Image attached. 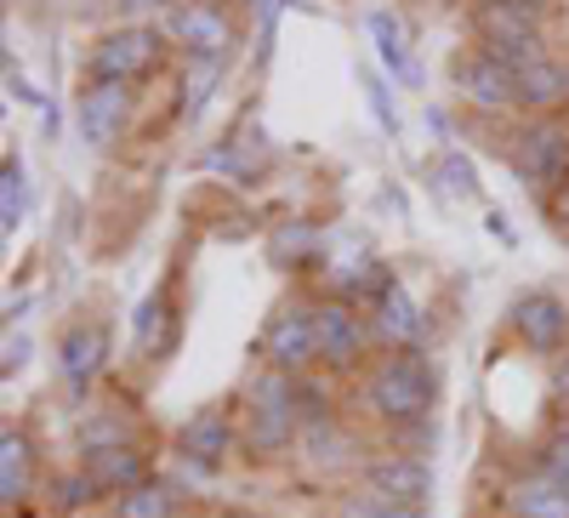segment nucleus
Returning a JSON list of instances; mask_svg holds the SVG:
<instances>
[{
    "label": "nucleus",
    "mask_w": 569,
    "mask_h": 518,
    "mask_svg": "<svg viewBox=\"0 0 569 518\" xmlns=\"http://www.w3.org/2000/svg\"><path fill=\"white\" fill-rule=\"evenodd\" d=\"M439 177L450 182V195H461V200H479V166H472L467 155H456V149H450V155L439 160Z\"/></svg>",
    "instance_id": "29"
},
{
    "label": "nucleus",
    "mask_w": 569,
    "mask_h": 518,
    "mask_svg": "<svg viewBox=\"0 0 569 518\" xmlns=\"http://www.w3.org/2000/svg\"><path fill=\"white\" fill-rule=\"evenodd\" d=\"M552 388H558V394H563V399H569V353H563V359H558V365H552Z\"/></svg>",
    "instance_id": "36"
},
{
    "label": "nucleus",
    "mask_w": 569,
    "mask_h": 518,
    "mask_svg": "<svg viewBox=\"0 0 569 518\" xmlns=\"http://www.w3.org/2000/svg\"><path fill=\"white\" fill-rule=\"evenodd\" d=\"M23 206H29V177H23L18 155H7V166H0V228L7 233L23 228Z\"/></svg>",
    "instance_id": "23"
},
{
    "label": "nucleus",
    "mask_w": 569,
    "mask_h": 518,
    "mask_svg": "<svg viewBox=\"0 0 569 518\" xmlns=\"http://www.w3.org/2000/svg\"><path fill=\"white\" fill-rule=\"evenodd\" d=\"M547 0H479L472 7V29L479 40H541L547 29Z\"/></svg>",
    "instance_id": "12"
},
{
    "label": "nucleus",
    "mask_w": 569,
    "mask_h": 518,
    "mask_svg": "<svg viewBox=\"0 0 569 518\" xmlns=\"http://www.w3.org/2000/svg\"><path fill=\"white\" fill-rule=\"evenodd\" d=\"M536 474H547V479H558V485L569 490V428H558V434L541 439V450H536Z\"/></svg>",
    "instance_id": "28"
},
{
    "label": "nucleus",
    "mask_w": 569,
    "mask_h": 518,
    "mask_svg": "<svg viewBox=\"0 0 569 518\" xmlns=\"http://www.w3.org/2000/svg\"><path fill=\"white\" fill-rule=\"evenodd\" d=\"M365 34H370V46H376V58H382L388 80H405V86L421 80V69H416V58H410V46H405V29H399V18H393L388 7H376V12L365 18Z\"/></svg>",
    "instance_id": "18"
},
{
    "label": "nucleus",
    "mask_w": 569,
    "mask_h": 518,
    "mask_svg": "<svg viewBox=\"0 0 569 518\" xmlns=\"http://www.w3.org/2000/svg\"><path fill=\"white\" fill-rule=\"evenodd\" d=\"M177 456L194 467H222L233 456V421L228 410H194L177 428Z\"/></svg>",
    "instance_id": "14"
},
{
    "label": "nucleus",
    "mask_w": 569,
    "mask_h": 518,
    "mask_svg": "<svg viewBox=\"0 0 569 518\" xmlns=\"http://www.w3.org/2000/svg\"><path fill=\"white\" fill-rule=\"evenodd\" d=\"M217 74H222V58H194V69H188V103H182V120H188V126H194V120L206 114Z\"/></svg>",
    "instance_id": "26"
},
{
    "label": "nucleus",
    "mask_w": 569,
    "mask_h": 518,
    "mask_svg": "<svg viewBox=\"0 0 569 518\" xmlns=\"http://www.w3.org/2000/svg\"><path fill=\"white\" fill-rule=\"evenodd\" d=\"M262 359H268V370L302 382V376L319 365V308H308V302L279 308L268 319V331H262Z\"/></svg>",
    "instance_id": "4"
},
{
    "label": "nucleus",
    "mask_w": 569,
    "mask_h": 518,
    "mask_svg": "<svg viewBox=\"0 0 569 518\" xmlns=\"http://www.w3.org/2000/svg\"><path fill=\"white\" fill-rule=\"evenodd\" d=\"M126 12H154V7H166V0H120Z\"/></svg>",
    "instance_id": "37"
},
{
    "label": "nucleus",
    "mask_w": 569,
    "mask_h": 518,
    "mask_svg": "<svg viewBox=\"0 0 569 518\" xmlns=\"http://www.w3.org/2000/svg\"><path fill=\"white\" fill-rule=\"evenodd\" d=\"M166 58V40L160 29H114L98 40V52H91V80H114V86H131V80H149L154 63Z\"/></svg>",
    "instance_id": "5"
},
{
    "label": "nucleus",
    "mask_w": 569,
    "mask_h": 518,
    "mask_svg": "<svg viewBox=\"0 0 569 518\" xmlns=\"http://www.w3.org/2000/svg\"><path fill=\"white\" fill-rule=\"evenodd\" d=\"M569 103V63H558V58H541L536 69H525L518 74V109H525L530 120H541V114H558Z\"/></svg>",
    "instance_id": "16"
},
{
    "label": "nucleus",
    "mask_w": 569,
    "mask_h": 518,
    "mask_svg": "<svg viewBox=\"0 0 569 518\" xmlns=\"http://www.w3.org/2000/svg\"><path fill=\"white\" fill-rule=\"evenodd\" d=\"M512 331L530 353H563L569 348V302L552 291H525L512 302Z\"/></svg>",
    "instance_id": "9"
},
{
    "label": "nucleus",
    "mask_w": 569,
    "mask_h": 518,
    "mask_svg": "<svg viewBox=\"0 0 569 518\" xmlns=\"http://www.w3.org/2000/svg\"><path fill=\"white\" fill-rule=\"evenodd\" d=\"M485 228L496 233V240H501V246H518V233L507 228V217H501V211H485Z\"/></svg>",
    "instance_id": "35"
},
{
    "label": "nucleus",
    "mask_w": 569,
    "mask_h": 518,
    "mask_svg": "<svg viewBox=\"0 0 569 518\" xmlns=\"http://www.w3.org/2000/svg\"><path fill=\"white\" fill-rule=\"evenodd\" d=\"M365 98H370V114L388 126V137H399V109H393V98H388V80L370 74V69H365Z\"/></svg>",
    "instance_id": "31"
},
{
    "label": "nucleus",
    "mask_w": 569,
    "mask_h": 518,
    "mask_svg": "<svg viewBox=\"0 0 569 518\" xmlns=\"http://www.w3.org/2000/svg\"><path fill=\"white\" fill-rule=\"evenodd\" d=\"M547 222H552V233H558V240H569V182H563L558 195L547 200Z\"/></svg>",
    "instance_id": "33"
},
{
    "label": "nucleus",
    "mask_w": 569,
    "mask_h": 518,
    "mask_svg": "<svg viewBox=\"0 0 569 518\" xmlns=\"http://www.w3.org/2000/svg\"><path fill=\"white\" fill-rule=\"evenodd\" d=\"M359 405L388 421V428H416V421H433L439 405V370L421 348L410 353H388L382 365H370V376L359 382Z\"/></svg>",
    "instance_id": "1"
},
{
    "label": "nucleus",
    "mask_w": 569,
    "mask_h": 518,
    "mask_svg": "<svg viewBox=\"0 0 569 518\" xmlns=\"http://www.w3.org/2000/svg\"><path fill=\"white\" fill-rule=\"evenodd\" d=\"M86 474H91V485H98L103 496H109V490H114V496H126V490H137L142 479H149V456H142L137 445L91 450V456H86Z\"/></svg>",
    "instance_id": "17"
},
{
    "label": "nucleus",
    "mask_w": 569,
    "mask_h": 518,
    "mask_svg": "<svg viewBox=\"0 0 569 518\" xmlns=\"http://www.w3.org/2000/svg\"><path fill=\"white\" fill-rule=\"evenodd\" d=\"M507 512L512 518H569V490L547 474H530L507 490Z\"/></svg>",
    "instance_id": "20"
},
{
    "label": "nucleus",
    "mask_w": 569,
    "mask_h": 518,
    "mask_svg": "<svg viewBox=\"0 0 569 518\" xmlns=\"http://www.w3.org/2000/svg\"><path fill=\"white\" fill-rule=\"evenodd\" d=\"M233 518H240V512H233Z\"/></svg>",
    "instance_id": "38"
},
{
    "label": "nucleus",
    "mask_w": 569,
    "mask_h": 518,
    "mask_svg": "<svg viewBox=\"0 0 569 518\" xmlns=\"http://www.w3.org/2000/svg\"><path fill=\"white\" fill-rule=\"evenodd\" d=\"M370 348V325L353 313V302L330 297L319 302V365L325 370H353Z\"/></svg>",
    "instance_id": "10"
},
{
    "label": "nucleus",
    "mask_w": 569,
    "mask_h": 518,
    "mask_svg": "<svg viewBox=\"0 0 569 518\" xmlns=\"http://www.w3.org/2000/svg\"><path fill=\"white\" fill-rule=\"evenodd\" d=\"M29 365V337H18V325L7 331V376H18Z\"/></svg>",
    "instance_id": "34"
},
{
    "label": "nucleus",
    "mask_w": 569,
    "mask_h": 518,
    "mask_svg": "<svg viewBox=\"0 0 569 518\" xmlns=\"http://www.w3.org/2000/svg\"><path fill=\"white\" fill-rule=\"evenodd\" d=\"M46 496H52V512H80L91 496H103L98 485H91V474H86V467H80V474H58L52 479V490H46Z\"/></svg>",
    "instance_id": "27"
},
{
    "label": "nucleus",
    "mask_w": 569,
    "mask_h": 518,
    "mask_svg": "<svg viewBox=\"0 0 569 518\" xmlns=\"http://www.w3.org/2000/svg\"><path fill=\"white\" fill-rule=\"evenodd\" d=\"M512 171L525 177L541 200H552L569 182V120L563 114H541L512 131Z\"/></svg>",
    "instance_id": "3"
},
{
    "label": "nucleus",
    "mask_w": 569,
    "mask_h": 518,
    "mask_svg": "<svg viewBox=\"0 0 569 518\" xmlns=\"http://www.w3.org/2000/svg\"><path fill=\"white\" fill-rule=\"evenodd\" d=\"M74 126H80V137H86L91 149H109L114 137L126 131V86L91 80L80 91V103H74Z\"/></svg>",
    "instance_id": "13"
},
{
    "label": "nucleus",
    "mask_w": 569,
    "mask_h": 518,
    "mask_svg": "<svg viewBox=\"0 0 569 518\" xmlns=\"http://www.w3.org/2000/svg\"><path fill=\"white\" fill-rule=\"evenodd\" d=\"M166 40L182 46L188 58H222L233 46V18L222 0H177L166 12Z\"/></svg>",
    "instance_id": "6"
},
{
    "label": "nucleus",
    "mask_w": 569,
    "mask_h": 518,
    "mask_svg": "<svg viewBox=\"0 0 569 518\" xmlns=\"http://www.w3.org/2000/svg\"><path fill=\"white\" fill-rule=\"evenodd\" d=\"M114 445H131V421L114 416V410H98V416H86L80 421V450H114Z\"/></svg>",
    "instance_id": "25"
},
{
    "label": "nucleus",
    "mask_w": 569,
    "mask_h": 518,
    "mask_svg": "<svg viewBox=\"0 0 569 518\" xmlns=\"http://www.w3.org/2000/svg\"><path fill=\"white\" fill-rule=\"evenodd\" d=\"M114 518H177V490L166 479H142L137 490L114 496Z\"/></svg>",
    "instance_id": "21"
},
{
    "label": "nucleus",
    "mask_w": 569,
    "mask_h": 518,
    "mask_svg": "<svg viewBox=\"0 0 569 518\" xmlns=\"http://www.w3.org/2000/svg\"><path fill=\"white\" fill-rule=\"evenodd\" d=\"M313 251H319V228H313V222H284V228H273V240H268V257H273L279 268L308 262Z\"/></svg>",
    "instance_id": "24"
},
{
    "label": "nucleus",
    "mask_w": 569,
    "mask_h": 518,
    "mask_svg": "<svg viewBox=\"0 0 569 518\" xmlns=\"http://www.w3.org/2000/svg\"><path fill=\"white\" fill-rule=\"evenodd\" d=\"M302 456H308L313 467H337V461L348 456L342 421H337V416H330V421H308V428H302Z\"/></svg>",
    "instance_id": "22"
},
{
    "label": "nucleus",
    "mask_w": 569,
    "mask_h": 518,
    "mask_svg": "<svg viewBox=\"0 0 569 518\" xmlns=\"http://www.w3.org/2000/svg\"><path fill=\"white\" fill-rule=\"evenodd\" d=\"M376 337H382L393 353H410V348L427 342V313L405 286H393L382 302H376Z\"/></svg>",
    "instance_id": "15"
},
{
    "label": "nucleus",
    "mask_w": 569,
    "mask_h": 518,
    "mask_svg": "<svg viewBox=\"0 0 569 518\" xmlns=\"http://www.w3.org/2000/svg\"><path fill=\"white\" fill-rule=\"evenodd\" d=\"M450 80L456 91L472 103V109H485V114H501V109H518V74L501 69L485 46H467V52L450 63Z\"/></svg>",
    "instance_id": "7"
},
{
    "label": "nucleus",
    "mask_w": 569,
    "mask_h": 518,
    "mask_svg": "<svg viewBox=\"0 0 569 518\" xmlns=\"http://www.w3.org/2000/svg\"><path fill=\"white\" fill-rule=\"evenodd\" d=\"M29 490H34V445L18 428H7L0 434V501L23 507Z\"/></svg>",
    "instance_id": "19"
},
{
    "label": "nucleus",
    "mask_w": 569,
    "mask_h": 518,
    "mask_svg": "<svg viewBox=\"0 0 569 518\" xmlns=\"http://www.w3.org/2000/svg\"><path fill=\"white\" fill-rule=\"evenodd\" d=\"M342 518H421V512H410V507H393V501H382V496L359 490V496H348Z\"/></svg>",
    "instance_id": "30"
},
{
    "label": "nucleus",
    "mask_w": 569,
    "mask_h": 518,
    "mask_svg": "<svg viewBox=\"0 0 569 518\" xmlns=\"http://www.w3.org/2000/svg\"><path fill=\"white\" fill-rule=\"evenodd\" d=\"M365 490L382 496L393 507H410V512H427V496H433V467H427L421 456H370L365 461Z\"/></svg>",
    "instance_id": "8"
},
{
    "label": "nucleus",
    "mask_w": 569,
    "mask_h": 518,
    "mask_svg": "<svg viewBox=\"0 0 569 518\" xmlns=\"http://www.w3.org/2000/svg\"><path fill=\"white\" fill-rule=\"evenodd\" d=\"M246 445L251 456H279L302 445V410H297V376L262 370L251 382V416H246Z\"/></svg>",
    "instance_id": "2"
},
{
    "label": "nucleus",
    "mask_w": 569,
    "mask_h": 518,
    "mask_svg": "<svg viewBox=\"0 0 569 518\" xmlns=\"http://www.w3.org/2000/svg\"><path fill=\"white\" fill-rule=\"evenodd\" d=\"M154 319H166V302H160V297H149V302H142V308H137V325H131V331H137V348H142V353L154 348Z\"/></svg>",
    "instance_id": "32"
},
{
    "label": "nucleus",
    "mask_w": 569,
    "mask_h": 518,
    "mask_svg": "<svg viewBox=\"0 0 569 518\" xmlns=\"http://www.w3.org/2000/svg\"><path fill=\"white\" fill-rule=\"evenodd\" d=\"M103 365H109V331L98 319H80L58 337V376L69 394H86L103 376Z\"/></svg>",
    "instance_id": "11"
}]
</instances>
